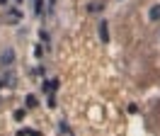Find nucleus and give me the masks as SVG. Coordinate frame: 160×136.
<instances>
[{
  "label": "nucleus",
  "mask_w": 160,
  "mask_h": 136,
  "mask_svg": "<svg viewBox=\"0 0 160 136\" xmlns=\"http://www.w3.org/2000/svg\"><path fill=\"white\" fill-rule=\"evenodd\" d=\"M20 19H22L20 8H10V10H5V22H8V24H17Z\"/></svg>",
  "instance_id": "nucleus-1"
},
{
  "label": "nucleus",
  "mask_w": 160,
  "mask_h": 136,
  "mask_svg": "<svg viewBox=\"0 0 160 136\" xmlns=\"http://www.w3.org/2000/svg\"><path fill=\"white\" fill-rule=\"evenodd\" d=\"M24 114H27L24 109H17V112H15V119H24Z\"/></svg>",
  "instance_id": "nucleus-8"
},
{
  "label": "nucleus",
  "mask_w": 160,
  "mask_h": 136,
  "mask_svg": "<svg viewBox=\"0 0 160 136\" xmlns=\"http://www.w3.org/2000/svg\"><path fill=\"white\" fill-rule=\"evenodd\" d=\"M12 3H15V8H22V3H24V0H12Z\"/></svg>",
  "instance_id": "nucleus-10"
},
{
  "label": "nucleus",
  "mask_w": 160,
  "mask_h": 136,
  "mask_svg": "<svg viewBox=\"0 0 160 136\" xmlns=\"http://www.w3.org/2000/svg\"><path fill=\"white\" fill-rule=\"evenodd\" d=\"M100 39L107 44L109 41V27H107V19H100Z\"/></svg>",
  "instance_id": "nucleus-3"
},
{
  "label": "nucleus",
  "mask_w": 160,
  "mask_h": 136,
  "mask_svg": "<svg viewBox=\"0 0 160 136\" xmlns=\"http://www.w3.org/2000/svg\"><path fill=\"white\" fill-rule=\"evenodd\" d=\"M56 85H58V80H46V83H44V90H46V92H53Z\"/></svg>",
  "instance_id": "nucleus-6"
},
{
  "label": "nucleus",
  "mask_w": 160,
  "mask_h": 136,
  "mask_svg": "<svg viewBox=\"0 0 160 136\" xmlns=\"http://www.w3.org/2000/svg\"><path fill=\"white\" fill-rule=\"evenodd\" d=\"M12 63H15V51H12V49H5V51H2V54H0V66H12Z\"/></svg>",
  "instance_id": "nucleus-2"
},
{
  "label": "nucleus",
  "mask_w": 160,
  "mask_h": 136,
  "mask_svg": "<svg viewBox=\"0 0 160 136\" xmlns=\"http://www.w3.org/2000/svg\"><path fill=\"white\" fill-rule=\"evenodd\" d=\"M102 8H104V3H90V5H88V12H102Z\"/></svg>",
  "instance_id": "nucleus-5"
},
{
  "label": "nucleus",
  "mask_w": 160,
  "mask_h": 136,
  "mask_svg": "<svg viewBox=\"0 0 160 136\" xmlns=\"http://www.w3.org/2000/svg\"><path fill=\"white\" fill-rule=\"evenodd\" d=\"M37 105V95H27V107H34Z\"/></svg>",
  "instance_id": "nucleus-7"
},
{
  "label": "nucleus",
  "mask_w": 160,
  "mask_h": 136,
  "mask_svg": "<svg viewBox=\"0 0 160 136\" xmlns=\"http://www.w3.org/2000/svg\"><path fill=\"white\" fill-rule=\"evenodd\" d=\"M148 19H150V22H160V3L148 10Z\"/></svg>",
  "instance_id": "nucleus-4"
},
{
  "label": "nucleus",
  "mask_w": 160,
  "mask_h": 136,
  "mask_svg": "<svg viewBox=\"0 0 160 136\" xmlns=\"http://www.w3.org/2000/svg\"><path fill=\"white\" fill-rule=\"evenodd\" d=\"M0 5H8V0H0Z\"/></svg>",
  "instance_id": "nucleus-11"
},
{
  "label": "nucleus",
  "mask_w": 160,
  "mask_h": 136,
  "mask_svg": "<svg viewBox=\"0 0 160 136\" xmlns=\"http://www.w3.org/2000/svg\"><path fill=\"white\" fill-rule=\"evenodd\" d=\"M0 87H2V80H0Z\"/></svg>",
  "instance_id": "nucleus-12"
},
{
  "label": "nucleus",
  "mask_w": 160,
  "mask_h": 136,
  "mask_svg": "<svg viewBox=\"0 0 160 136\" xmlns=\"http://www.w3.org/2000/svg\"><path fill=\"white\" fill-rule=\"evenodd\" d=\"M46 5H49V10H53L56 8V0H46Z\"/></svg>",
  "instance_id": "nucleus-9"
}]
</instances>
